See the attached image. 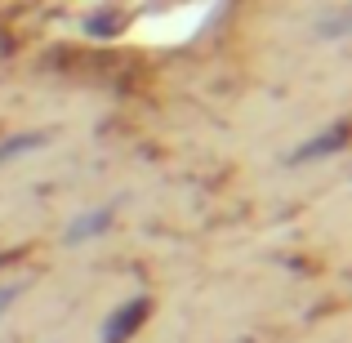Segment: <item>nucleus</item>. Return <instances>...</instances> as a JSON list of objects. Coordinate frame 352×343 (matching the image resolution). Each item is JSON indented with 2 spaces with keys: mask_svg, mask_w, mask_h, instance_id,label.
Here are the masks:
<instances>
[]
</instances>
